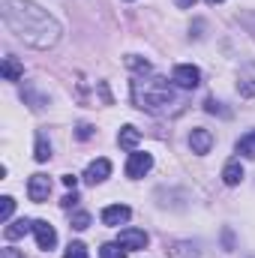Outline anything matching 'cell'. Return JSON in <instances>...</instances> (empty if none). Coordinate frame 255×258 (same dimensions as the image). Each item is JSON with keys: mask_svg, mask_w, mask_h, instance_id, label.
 I'll list each match as a JSON object with an SVG mask.
<instances>
[{"mask_svg": "<svg viewBox=\"0 0 255 258\" xmlns=\"http://www.w3.org/2000/svg\"><path fill=\"white\" fill-rule=\"evenodd\" d=\"M117 243H120L123 249H144V246H147V234L138 231V228H123V231L117 234Z\"/></svg>", "mask_w": 255, "mask_h": 258, "instance_id": "cell-8", "label": "cell"}, {"mask_svg": "<svg viewBox=\"0 0 255 258\" xmlns=\"http://www.w3.org/2000/svg\"><path fill=\"white\" fill-rule=\"evenodd\" d=\"M237 153L246 156V159H255V129H249V132L237 141Z\"/></svg>", "mask_w": 255, "mask_h": 258, "instance_id": "cell-15", "label": "cell"}, {"mask_svg": "<svg viewBox=\"0 0 255 258\" xmlns=\"http://www.w3.org/2000/svg\"><path fill=\"white\" fill-rule=\"evenodd\" d=\"M0 72H3V78H6V81H18V78H24V66L18 63L15 57H6L3 66H0Z\"/></svg>", "mask_w": 255, "mask_h": 258, "instance_id": "cell-14", "label": "cell"}, {"mask_svg": "<svg viewBox=\"0 0 255 258\" xmlns=\"http://www.w3.org/2000/svg\"><path fill=\"white\" fill-rule=\"evenodd\" d=\"M240 93H246V96H255V84H252V81H240Z\"/></svg>", "mask_w": 255, "mask_h": 258, "instance_id": "cell-25", "label": "cell"}, {"mask_svg": "<svg viewBox=\"0 0 255 258\" xmlns=\"http://www.w3.org/2000/svg\"><path fill=\"white\" fill-rule=\"evenodd\" d=\"M63 258H87V246H84V243H69Z\"/></svg>", "mask_w": 255, "mask_h": 258, "instance_id": "cell-19", "label": "cell"}, {"mask_svg": "<svg viewBox=\"0 0 255 258\" xmlns=\"http://www.w3.org/2000/svg\"><path fill=\"white\" fill-rule=\"evenodd\" d=\"M174 3H177L180 9H192V6H195V0H174Z\"/></svg>", "mask_w": 255, "mask_h": 258, "instance_id": "cell-28", "label": "cell"}, {"mask_svg": "<svg viewBox=\"0 0 255 258\" xmlns=\"http://www.w3.org/2000/svg\"><path fill=\"white\" fill-rule=\"evenodd\" d=\"M207 3H213V6H216V3H222V0H207Z\"/></svg>", "mask_w": 255, "mask_h": 258, "instance_id": "cell-29", "label": "cell"}, {"mask_svg": "<svg viewBox=\"0 0 255 258\" xmlns=\"http://www.w3.org/2000/svg\"><path fill=\"white\" fill-rule=\"evenodd\" d=\"M171 81L177 87H183V90H195L201 84V72H198V66H192V63H180V66H174Z\"/></svg>", "mask_w": 255, "mask_h": 258, "instance_id": "cell-3", "label": "cell"}, {"mask_svg": "<svg viewBox=\"0 0 255 258\" xmlns=\"http://www.w3.org/2000/svg\"><path fill=\"white\" fill-rule=\"evenodd\" d=\"M33 159H36V162H48V159H51V144H48V138H45L42 132L36 135V150H33Z\"/></svg>", "mask_w": 255, "mask_h": 258, "instance_id": "cell-16", "label": "cell"}, {"mask_svg": "<svg viewBox=\"0 0 255 258\" xmlns=\"http://www.w3.org/2000/svg\"><path fill=\"white\" fill-rule=\"evenodd\" d=\"M90 225V213H84V210H78V213H72V228H78V231H84Z\"/></svg>", "mask_w": 255, "mask_h": 258, "instance_id": "cell-20", "label": "cell"}, {"mask_svg": "<svg viewBox=\"0 0 255 258\" xmlns=\"http://www.w3.org/2000/svg\"><path fill=\"white\" fill-rule=\"evenodd\" d=\"M132 102L135 108L147 111V114H168V111H180V99L171 87L168 78L162 75H150V78H135L132 81Z\"/></svg>", "mask_w": 255, "mask_h": 258, "instance_id": "cell-2", "label": "cell"}, {"mask_svg": "<svg viewBox=\"0 0 255 258\" xmlns=\"http://www.w3.org/2000/svg\"><path fill=\"white\" fill-rule=\"evenodd\" d=\"M99 258H126V249H123L120 243H105V246L99 249Z\"/></svg>", "mask_w": 255, "mask_h": 258, "instance_id": "cell-18", "label": "cell"}, {"mask_svg": "<svg viewBox=\"0 0 255 258\" xmlns=\"http://www.w3.org/2000/svg\"><path fill=\"white\" fill-rule=\"evenodd\" d=\"M150 168H153V156H150V153H141V150H132V153H129L126 177L138 180V177H144V174H147Z\"/></svg>", "mask_w": 255, "mask_h": 258, "instance_id": "cell-4", "label": "cell"}, {"mask_svg": "<svg viewBox=\"0 0 255 258\" xmlns=\"http://www.w3.org/2000/svg\"><path fill=\"white\" fill-rule=\"evenodd\" d=\"M27 195H30V201H36V204L48 201V195H51V177H48V174H33V177L27 180Z\"/></svg>", "mask_w": 255, "mask_h": 258, "instance_id": "cell-5", "label": "cell"}, {"mask_svg": "<svg viewBox=\"0 0 255 258\" xmlns=\"http://www.w3.org/2000/svg\"><path fill=\"white\" fill-rule=\"evenodd\" d=\"M0 201H3V204H0V222H9L12 213H15V198H12V195H3Z\"/></svg>", "mask_w": 255, "mask_h": 258, "instance_id": "cell-17", "label": "cell"}, {"mask_svg": "<svg viewBox=\"0 0 255 258\" xmlns=\"http://www.w3.org/2000/svg\"><path fill=\"white\" fill-rule=\"evenodd\" d=\"M129 216H132V210H129L126 204H111V207L102 210V222L105 225H123Z\"/></svg>", "mask_w": 255, "mask_h": 258, "instance_id": "cell-10", "label": "cell"}, {"mask_svg": "<svg viewBox=\"0 0 255 258\" xmlns=\"http://www.w3.org/2000/svg\"><path fill=\"white\" fill-rule=\"evenodd\" d=\"M108 174H111V162H108V159H93V162L87 165V171H84V180H87L90 186H96V183H102Z\"/></svg>", "mask_w": 255, "mask_h": 258, "instance_id": "cell-7", "label": "cell"}, {"mask_svg": "<svg viewBox=\"0 0 255 258\" xmlns=\"http://www.w3.org/2000/svg\"><path fill=\"white\" fill-rule=\"evenodd\" d=\"M90 135H93V126H90V123H81V126H78V138H81V141L90 138Z\"/></svg>", "mask_w": 255, "mask_h": 258, "instance_id": "cell-23", "label": "cell"}, {"mask_svg": "<svg viewBox=\"0 0 255 258\" xmlns=\"http://www.w3.org/2000/svg\"><path fill=\"white\" fill-rule=\"evenodd\" d=\"M0 258H24V255H21V252H18L15 246H6V249L0 252Z\"/></svg>", "mask_w": 255, "mask_h": 258, "instance_id": "cell-24", "label": "cell"}, {"mask_svg": "<svg viewBox=\"0 0 255 258\" xmlns=\"http://www.w3.org/2000/svg\"><path fill=\"white\" fill-rule=\"evenodd\" d=\"M189 147L192 153H210V147H213V132L210 129H192L189 135Z\"/></svg>", "mask_w": 255, "mask_h": 258, "instance_id": "cell-9", "label": "cell"}, {"mask_svg": "<svg viewBox=\"0 0 255 258\" xmlns=\"http://www.w3.org/2000/svg\"><path fill=\"white\" fill-rule=\"evenodd\" d=\"M75 201H78V195H75V189H72V195H66L60 204H63V207H75Z\"/></svg>", "mask_w": 255, "mask_h": 258, "instance_id": "cell-27", "label": "cell"}, {"mask_svg": "<svg viewBox=\"0 0 255 258\" xmlns=\"http://www.w3.org/2000/svg\"><path fill=\"white\" fill-rule=\"evenodd\" d=\"M204 111H207V114H228V111L222 108V102H216V99H207V102H204Z\"/></svg>", "mask_w": 255, "mask_h": 258, "instance_id": "cell-22", "label": "cell"}, {"mask_svg": "<svg viewBox=\"0 0 255 258\" xmlns=\"http://www.w3.org/2000/svg\"><path fill=\"white\" fill-rule=\"evenodd\" d=\"M27 231H33V222H30V219H15V222H9V225L3 228L6 240H18V237H24Z\"/></svg>", "mask_w": 255, "mask_h": 258, "instance_id": "cell-12", "label": "cell"}, {"mask_svg": "<svg viewBox=\"0 0 255 258\" xmlns=\"http://www.w3.org/2000/svg\"><path fill=\"white\" fill-rule=\"evenodd\" d=\"M222 180H225V186H237V183L243 180V165H240V159H231V162L222 168Z\"/></svg>", "mask_w": 255, "mask_h": 258, "instance_id": "cell-11", "label": "cell"}, {"mask_svg": "<svg viewBox=\"0 0 255 258\" xmlns=\"http://www.w3.org/2000/svg\"><path fill=\"white\" fill-rule=\"evenodd\" d=\"M126 63L132 66V69H138L141 75H147V72H150V63H147V60H141V57H135V54H129Z\"/></svg>", "mask_w": 255, "mask_h": 258, "instance_id": "cell-21", "label": "cell"}, {"mask_svg": "<svg viewBox=\"0 0 255 258\" xmlns=\"http://www.w3.org/2000/svg\"><path fill=\"white\" fill-rule=\"evenodd\" d=\"M33 234H36V243H39V249H54V243H57V231L45 222V219H33Z\"/></svg>", "mask_w": 255, "mask_h": 258, "instance_id": "cell-6", "label": "cell"}, {"mask_svg": "<svg viewBox=\"0 0 255 258\" xmlns=\"http://www.w3.org/2000/svg\"><path fill=\"white\" fill-rule=\"evenodd\" d=\"M63 183L69 189H75V186H78V177H75V174H63Z\"/></svg>", "mask_w": 255, "mask_h": 258, "instance_id": "cell-26", "label": "cell"}, {"mask_svg": "<svg viewBox=\"0 0 255 258\" xmlns=\"http://www.w3.org/2000/svg\"><path fill=\"white\" fill-rule=\"evenodd\" d=\"M3 21L12 27V33L18 39H24L33 48H51L60 39V24L42 6H36L30 0H6Z\"/></svg>", "mask_w": 255, "mask_h": 258, "instance_id": "cell-1", "label": "cell"}, {"mask_svg": "<svg viewBox=\"0 0 255 258\" xmlns=\"http://www.w3.org/2000/svg\"><path fill=\"white\" fill-rule=\"evenodd\" d=\"M141 141V132L135 126H123L120 129V135H117V144L123 147V150H135V144Z\"/></svg>", "mask_w": 255, "mask_h": 258, "instance_id": "cell-13", "label": "cell"}]
</instances>
